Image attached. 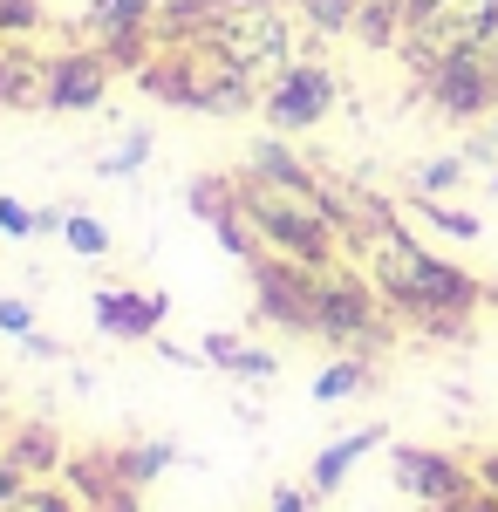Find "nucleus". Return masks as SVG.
<instances>
[{
    "label": "nucleus",
    "mask_w": 498,
    "mask_h": 512,
    "mask_svg": "<svg viewBox=\"0 0 498 512\" xmlns=\"http://www.w3.org/2000/svg\"><path fill=\"white\" fill-rule=\"evenodd\" d=\"M348 246H355L362 274L376 280V294L389 301V315L417 321L423 335H464V328H471L485 287L464 274V267L437 260L430 246H417L396 219H376L369 233H355Z\"/></svg>",
    "instance_id": "nucleus-1"
},
{
    "label": "nucleus",
    "mask_w": 498,
    "mask_h": 512,
    "mask_svg": "<svg viewBox=\"0 0 498 512\" xmlns=\"http://www.w3.org/2000/svg\"><path fill=\"white\" fill-rule=\"evenodd\" d=\"M389 301L376 294V280L355 267H314V335L335 342L342 355H369L389 342Z\"/></svg>",
    "instance_id": "nucleus-2"
},
{
    "label": "nucleus",
    "mask_w": 498,
    "mask_h": 512,
    "mask_svg": "<svg viewBox=\"0 0 498 512\" xmlns=\"http://www.w3.org/2000/svg\"><path fill=\"white\" fill-rule=\"evenodd\" d=\"M423 89L437 103V117L451 123H478L498 110V55L492 48H451L423 69Z\"/></svg>",
    "instance_id": "nucleus-3"
},
{
    "label": "nucleus",
    "mask_w": 498,
    "mask_h": 512,
    "mask_svg": "<svg viewBox=\"0 0 498 512\" xmlns=\"http://www.w3.org/2000/svg\"><path fill=\"white\" fill-rule=\"evenodd\" d=\"M389 472H396V485H403L423 512L464 506V499L478 492V465H464L451 451H430V444H396V451H389Z\"/></svg>",
    "instance_id": "nucleus-4"
},
{
    "label": "nucleus",
    "mask_w": 498,
    "mask_h": 512,
    "mask_svg": "<svg viewBox=\"0 0 498 512\" xmlns=\"http://www.w3.org/2000/svg\"><path fill=\"white\" fill-rule=\"evenodd\" d=\"M328 110H335V76L321 62H287L267 82V123L273 130H314Z\"/></svg>",
    "instance_id": "nucleus-5"
},
{
    "label": "nucleus",
    "mask_w": 498,
    "mask_h": 512,
    "mask_svg": "<svg viewBox=\"0 0 498 512\" xmlns=\"http://www.w3.org/2000/svg\"><path fill=\"white\" fill-rule=\"evenodd\" d=\"M253 301L260 315L294 328V335H314V267H294V260H253Z\"/></svg>",
    "instance_id": "nucleus-6"
},
{
    "label": "nucleus",
    "mask_w": 498,
    "mask_h": 512,
    "mask_svg": "<svg viewBox=\"0 0 498 512\" xmlns=\"http://www.w3.org/2000/svg\"><path fill=\"white\" fill-rule=\"evenodd\" d=\"M110 89V55L103 48H69L48 62V89H41V110H96Z\"/></svg>",
    "instance_id": "nucleus-7"
},
{
    "label": "nucleus",
    "mask_w": 498,
    "mask_h": 512,
    "mask_svg": "<svg viewBox=\"0 0 498 512\" xmlns=\"http://www.w3.org/2000/svg\"><path fill=\"white\" fill-rule=\"evenodd\" d=\"M164 294H123V287H103L96 294V328L116 335V342H151L157 328H164Z\"/></svg>",
    "instance_id": "nucleus-8"
},
{
    "label": "nucleus",
    "mask_w": 498,
    "mask_h": 512,
    "mask_svg": "<svg viewBox=\"0 0 498 512\" xmlns=\"http://www.w3.org/2000/svg\"><path fill=\"white\" fill-rule=\"evenodd\" d=\"M96 48H116V41H137L157 28V0H96L89 7V21H82Z\"/></svg>",
    "instance_id": "nucleus-9"
},
{
    "label": "nucleus",
    "mask_w": 498,
    "mask_h": 512,
    "mask_svg": "<svg viewBox=\"0 0 498 512\" xmlns=\"http://www.w3.org/2000/svg\"><path fill=\"white\" fill-rule=\"evenodd\" d=\"M383 424H362V431H348V437H335V444H328V451H321V458H314V499H328V492H335V485H342L348 472H355V465H362V458H369V451H376V444H383Z\"/></svg>",
    "instance_id": "nucleus-10"
},
{
    "label": "nucleus",
    "mask_w": 498,
    "mask_h": 512,
    "mask_svg": "<svg viewBox=\"0 0 498 512\" xmlns=\"http://www.w3.org/2000/svg\"><path fill=\"white\" fill-rule=\"evenodd\" d=\"M7 465L21 478H48L55 465H62V444H55V431H21V444L7 451Z\"/></svg>",
    "instance_id": "nucleus-11"
},
{
    "label": "nucleus",
    "mask_w": 498,
    "mask_h": 512,
    "mask_svg": "<svg viewBox=\"0 0 498 512\" xmlns=\"http://www.w3.org/2000/svg\"><path fill=\"white\" fill-rule=\"evenodd\" d=\"M369 390V362L362 355H342V362H328L321 376H314V403H342V396Z\"/></svg>",
    "instance_id": "nucleus-12"
},
{
    "label": "nucleus",
    "mask_w": 498,
    "mask_h": 512,
    "mask_svg": "<svg viewBox=\"0 0 498 512\" xmlns=\"http://www.w3.org/2000/svg\"><path fill=\"white\" fill-rule=\"evenodd\" d=\"M417 212H423V226H437V233H451V239H478L485 233L478 212H458V205H444V198H417Z\"/></svg>",
    "instance_id": "nucleus-13"
},
{
    "label": "nucleus",
    "mask_w": 498,
    "mask_h": 512,
    "mask_svg": "<svg viewBox=\"0 0 498 512\" xmlns=\"http://www.w3.org/2000/svg\"><path fill=\"white\" fill-rule=\"evenodd\" d=\"M62 239L76 246L82 260H103V253H110V226L89 219V212H69V219H62Z\"/></svg>",
    "instance_id": "nucleus-14"
},
{
    "label": "nucleus",
    "mask_w": 498,
    "mask_h": 512,
    "mask_svg": "<svg viewBox=\"0 0 498 512\" xmlns=\"http://www.w3.org/2000/svg\"><path fill=\"white\" fill-rule=\"evenodd\" d=\"M7 512H76V499L62 485H48V478H21V492H14Z\"/></svg>",
    "instance_id": "nucleus-15"
},
{
    "label": "nucleus",
    "mask_w": 498,
    "mask_h": 512,
    "mask_svg": "<svg viewBox=\"0 0 498 512\" xmlns=\"http://www.w3.org/2000/svg\"><path fill=\"white\" fill-rule=\"evenodd\" d=\"M171 458H178L171 444H144V451H123V458H116V472H123V485H144V478H157Z\"/></svg>",
    "instance_id": "nucleus-16"
},
{
    "label": "nucleus",
    "mask_w": 498,
    "mask_h": 512,
    "mask_svg": "<svg viewBox=\"0 0 498 512\" xmlns=\"http://www.w3.org/2000/svg\"><path fill=\"white\" fill-rule=\"evenodd\" d=\"M451 185H464V158H430V164H417V198H444Z\"/></svg>",
    "instance_id": "nucleus-17"
},
{
    "label": "nucleus",
    "mask_w": 498,
    "mask_h": 512,
    "mask_svg": "<svg viewBox=\"0 0 498 512\" xmlns=\"http://www.w3.org/2000/svg\"><path fill=\"white\" fill-rule=\"evenodd\" d=\"M301 7L321 35H342V28H355V14H362V0H301Z\"/></svg>",
    "instance_id": "nucleus-18"
},
{
    "label": "nucleus",
    "mask_w": 498,
    "mask_h": 512,
    "mask_svg": "<svg viewBox=\"0 0 498 512\" xmlns=\"http://www.w3.org/2000/svg\"><path fill=\"white\" fill-rule=\"evenodd\" d=\"M144 158H151V130H130V137H123V151L103 158L96 171H103V178H130V171H144Z\"/></svg>",
    "instance_id": "nucleus-19"
},
{
    "label": "nucleus",
    "mask_w": 498,
    "mask_h": 512,
    "mask_svg": "<svg viewBox=\"0 0 498 512\" xmlns=\"http://www.w3.org/2000/svg\"><path fill=\"white\" fill-rule=\"evenodd\" d=\"M0 233H7V239H35V233H41V219L28 212V205H21V198H0Z\"/></svg>",
    "instance_id": "nucleus-20"
},
{
    "label": "nucleus",
    "mask_w": 498,
    "mask_h": 512,
    "mask_svg": "<svg viewBox=\"0 0 498 512\" xmlns=\"http://www.w3.org/2000/svg\"><path fill=\"white\" fill-rule=\"evenodd\" d=\"M41 21V0H0V35H28Z\"/></svg>",
    "instance_id": "nucleus-21"
},
{
    "label": "nucleus",
    "mask_w": 498,
    "mask_h": 512,
    "mask_svg": "<svg viewBox=\"0 0 498 512\" xmlns=\"http://www.w3.org/2000/svg\"><path fill=\"white\" fill-rule=\"evenodd\" d=\"M226 369H232V376H246V383H253V376L267 383V376H273V369H280V362H273L267 349H239V355H232V362H226Z\"/></svg>",
    "instance_id": "nucleus-22"
},
{
    "label": "nucleus",
    "mask_w": 498,
    "mask_h": 512,
    "mask_svg": "<svg viewBox=\"0 0 498 512\" xmlns=\"http://www.w3.org/2000/svg\"><path fill=\"white\" fill-rule=\"evenodd\" d=\"M0 328L28 342V335H35V308H28V301H0Z\"/></svg>",
    "instance_id": "nucleus-23"
},
{
    "label": "nucleus",
    "mask_w": 498,
    "mask_h": 512,
    "mask_svg": "<svg viewBox=\"0 0 498 512\" xmlns=\"http://www.w3.org/2000/svg\"><path fill=\"white\" fill-rule=\"evenodd\" d=\"M239 349H246L239 335H205V349H198V362H219V369H226V362H232Z\"/></svg>",
    "instance_id": "nucleus-24"
},
{
    "label": "nucleus",
    "mask_w": 498,
    "mask_h": 512,
    "mask_svg": "<svg viewBox=\"0 0 498 512\" xmlns=\"http://www.w3.org/2000/svg\"><path fill=\"white\" fill-rule=\"evenodd\" d=\"M273 512H307L301 492H273Z\"/></svg>",
    "instance_id": "nucleus-25"
},
{
    "label": "nucleus",
    "mask_w": 498,
    "mask_h": 512,
    "mask_svg": "<svg viewBox=\"0 0 498 512\" xmlns=\"http://www.w3.org/2000/svg\"><path fill=\"white\" fill-rule=\"evenodd\" d=\"M485 144H492V151H498V110H492V117H485Z\"/></svg>",
    "instance_id": "nucleus-26"
},
{
    "label": "nucleus",
    "mask_w": 498,
    "mask_h": 512,
    "mask_svg": "<svg viewBox=\"0 0 498 512\" xmlns=\"http://www.w3.org/2000/svg\"><path fill=\"white\" fill-rule=\"evenodd\" d=\"M7 69H14V55H0V103H7Z\"/></svg>",
    "instance_id": "nucleus-27"
},
{
    "label": "nucleus",
    "mask_w": 498,
    "mask_h": 512,
    "mask_svg": "<svg viewBox=\"0 0 498 512\" xmlns=\"http://www.w3.org/2000/svg\"><path fill=\"white\" fill-rule=\"evenodd\" d=\"M212 7H260V0H212Z\"/></svg>",
    "instance_id": "nucleus-28"
},
{
    "label": "nucleus",
    "mask_w": 498,
    "mask_h": 512,
    "mask_svg": "<svg viewBox=\"0 0 498 512\" xmlns=\"http://www.w3.org/2000/svg\"><path fill=\"white\" fill-rule=\"evenodd\" d=\"M485 301H492V308H498V280H492V287H485Z\"/></svg>",
    "instance_id": "nucleus-29"
},
{
    "label": "nucleus",
    "mask_w": 498,
    "mask_h": 512,
    "mask_svg": "<svg viewBox=\"0 0 498 512\" xmlns=\"http://www.w3.org/2000/svg\"><path fill=\"white\" fill-rule=\"evenodd\" d=\"M444 512H464V506H444Z\"/></svg>",
    "instance_id": "nucleus-30"
}]
</instances>
